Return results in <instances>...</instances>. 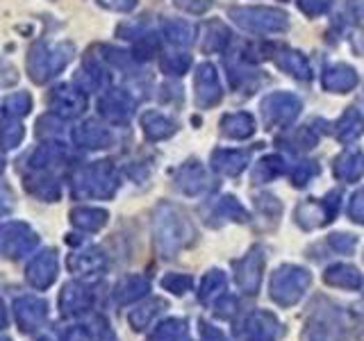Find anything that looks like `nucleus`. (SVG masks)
Here are the masks:
<instances>
[{"mask_svg": "<svg viewBox=\"0 0 364 341\" xmlns=\"http://www.w3.org/2000/svg\"><path fill=\"white\" fill-rule=\"evenodd\" d=\"M75 48L73 43L62 41V43H46L37 41L28 53V73L32 77V82L43 85L53 80L55 75H60L68 62L73 60Z\"/></svg>", "mask_w": 364, "mask_h": 341, "instance_id": "obj_1", "label": "nucleus"}, {"mask_svg": "<svg viewBox=\"0 0 364 341\" xmlns=\"http://www.w3.org/2000/svg\"><path fill=\"white\" fill-rule=\"evenodd\" d=\"M228 16L250 34H282L289 30V16L276 7H230Z\"/></svg>", "mask_w": 364, "mask_h": 341, "instance_id": "obj_2", "label": "nucleus"}, {"mask_svg": "<svg viewBox=\"0 0 364 341\" xmlns=\"http://www.w3.org/2000/svg\"><path fill=\"white\" fill-rule=\"evenodd\" d=\"M310 282H312L310 271L294 264H284L271 276V284H269L271 298L282 307H291L303 298Z\"/></svg>", "mask_w": 364, "mask_h": 341, "instance_id": "obj_3", "label": "nucleus"}, {"mask_svg": "<svg viewBox=\"0 0 364 341\" xmlns=\"http://www.w3.org/2000/svg\"><path fill=\"white\" fill-rule=\"evenodd\" d=\"M262 119L264 125L271 130H287L289 125L301 117L303 112V100L289 94V91H273L264 100H262Z\"/></svg>", "mask_w": 364, "mask_h": 341, "instance_id": "obj_4", "label": "nucleus"}, {"mask_svg": "<svg viewBox=\"0 0 364 341\" xmlns=\"http://www.w3.org/2000/svg\"><path fill=\"white\" fill-rule=\"evenodd\" d=\"M193 100L198 109H212L223 100V87L216 66L210 62H203L196 66L193 73Z\"/></svg>", "mask_w": 364, "mask_h": 341, "instance_id": "obj_5", "label": "nucleus"}, {"mask_svg": "<svg viewBox=\"0 0 364 341\" xmlns=\"http://www.w3.org/2000/svg\"><path fill=\"white\" fill-rule=\"evenodd\" d=\"M136 107V100L125 89H109L98 100L100 117L112 125H128Z\"/></svg>", "mask_w": 364, "mask_h": 341, "instance_id": "obj_6", "label": "nucleus"}, {"mask_svg": "<svg viewBox=\"0 0 364 341\" xmlns=\"http://www.w3.org/2000/svg\"><path fill=\"white\" fill-rule=\"evenodd\" d=\"M48 107L60 119L68 121V119L80 117V114L87 109V96H85V91L77 89V87L60 85V87L50 89V94H48Z\"/></svg>", "mask_w": 364, "mask_h": 341, "instance_id": "obj_7", "label": "nucleus"}, {"mask_svg": "<svg viewBox=\"0 0 364 341\" xmlns=\"http://www.w3.org/2000/svg\"><path fill=\"white\" fill-rule=\"evenodd\" d=\"M225 68H228V82L239 94L250 96L262 85V73L250 66L246 60H242L239 53H235V57H230V60H225Z\"/></svg>", "mask_w": 364, "mask_h": 341, "instance_id": "obj_8", "label": "nucleus"}, {"mask_svg": "<svg viewBox=\"0 0 364 341\" xmlns=\"http://www.w3.org/2000/svg\"><path fill=\"white\" fill-rule=\"evenodd\" d=\"M264 261H267L264 248L253 246V248H250V253L237 264V280L246 291L255 293L259 289L262 273H264Z\"/></svg>", "mask_w": 364, "mask_h": 341, "instance_id": "obj_9", "label": "nucleus"}, {"mask_svg": "<svg viewBox=\"0 0 364 341\" xmlns=\"http://www.w3.org/2000/svg\"><path fill=\"white\" fill-rule=\"evenodd\" d=\"M360 75L348 64H330L321 73V87L330 94H348L358 87Z\"/></svg>", "mask_w": 364, "mask_h": 341, "instance_id": "obj_10", "label": "nucleus"}, {"mask_svg": "<svg viewBox=\"0 0 364 341\" xmlns=\"http://www.w3.org/2000/svg\"><path fill=\"white\" fill-rule=\"evenodd\" d=\"M341 321L337 312H316L305 325L303 341H337Z\"/></svg>", "mask_w": 364, "mask_h": 341, "instance_id": "obj_11", "label": "nucleus"}, {"mask_svg": "<svg viewBox=\"0 0 364 341\" xmlns=\"http://www.w3.org/2000/svg\"><path fill=\"white\" fill-rule=\"evenodd\" d=\"M276 66L282 73L291 75L294 80H301V82H310L312 80V66L307 62V57L294 48H276L271 57Z\"/></svg>", "mask_w": 364, "mask_h": 341, "instance_id": "obj_12", "label": "nucleus"}, {"mask_svg": "<svg viewBox=\"0 0 364 341\" xmlns=\"http://www.w3.org/2000/svg\"><path fill=\"white\" fill-rule=\"evenodd\" d=\"M333 173L341 182H358L364 178V153L358 148H348L335 157Z\"/></svg>", "mask_w": 364, "mask_h": 341, "instance_id": "obj_13", "label": "nucleus"}, {"mask_svg": "<svg viewBox=\"0 0 364 341\" xmlns=\"http://www.w3.org/2000/svg\"><path fill=\"white\" fill-rule=\"evenodd\" d=\"M221 134L225 139H235V141H246L255 134V119L253 114L248 112H235V114H225L219 123Z\"/></svg>", "mask_w": 364, "mask_h": 341, "instance_id": "obj_14", "label": "nucleus"}, {"mask_svg": "<svg viewBox=\"0 0 364 341\" xmlns=\"http://www.w3.org/2000/svg\"><path fill=\"white\" fill-rule=\"evenodd\" d=\"M230 43H232V32H230V28H228L223 21L212 18V21L205 23L203 41H200V48H203L205 55L225 53Z\"/></svg>", "mask_w": 364, "mask_h": 341, "instance_id": "obj_15", "label": "nucleus"}, {"mask_svg": "<svg viewBox=\"0 0 364 341\" xmlns=\"http://www.w3.org/2000/svg\"><path fill=\"white\" fill-rule=\"evenodd\" d=\"M335 219L330 216L328 207L323 198L321 200H305L301 202L299 207H296V223H299L301 227H305V230H314V227H321V225H328L333 223Z\"/></svg>", "mask_w": 364, "mask_h": 341, "instance_id": "obj_16", "label": "nucleus"}, {"mask_svg": "<svg viewBox=\"0 0 364 341\" xmlns=\"http://www.w3.org/2000/svg\"><path fill=\"white\" fill-rule=\"evenodd\" d=\"M248 162H250L248 151H225V148H219V151L212 153V166L221 175L235 178L248 166Z\"/></svg>", "mask_w": 364, "mask_h": 341, "instance_id": "obj_17", "label": "nucleus"}, {"mask_svg": "<svg viewBox=\"0 0 364 341\" xmlns=\"http://www.w3.org/2000/svg\"><path fill=\"white\" fill-rule=\"evenodd\" d=\"M141 128H144L146 139L164 141L178 132V123L159 112H146V114H141Z\"/></svg>", "mask_w": 364, "mask_h": 341, "instance_id": "obj_18", "label": "nucleus"}, {"mask_svg": "<svg viewBox=\"0 0 364 341\" xmlns=\"http://www.w3.org/2000/svg\"><path fill=\"white\" fill-rule=\"evenodd\" d=\"M73 141L82 148H107L112 144V134L96 121H85L73 130Z\"/></svg>", "mask_w": 364, "mask_h": 341, "instance_id": "obj_19", "label": "nucleus"}, {"mask_svg": "<svg viewBox=\"0 0 364 341\" xmlns=\"http://www.w3.org/2000/svg\"><path fill=\"white\" fill-rule=\"evenodd\" d=\"M364 134V117L358 107H348L335 123V136L341 144H353Z\"/></svg>", "mask_w": 364, "mask_h": 341, "instance_id": "obj_20", "label": "nucleus"}, {"mask_svg": "<svg viewBox=\"0 0 364 341\" xmlns=\"http://www.w3.org/2000/svg\"><path fill=\"white\" fill-rule=\"evenodd\" d=\"M107 85H109V75L98 62L87 60L82 66H80V71L75 73V87L82 89L85 94H89V91H100Z\"/></svg>", "mask_w": 364, "mask_h": 341, "instance_id": "obj_21", "label": "nucleus"}, {"mask_svg": "<svg viewBox=\"0 0 364 341\" xmlns=\"http://www.w3.org/2000/svg\"><path fill=\"white\" fill-rule=\"evenodd\" d=\"M323 280H326V284H330V287H339V289H360L364 284L362 273L350 264L330 266L323 273Z\"/></svg>", "mask_w": 364, "mask_h": 341, "instance_id": "obj_22", "label": "nucleus"}, {"mask_svg": "<svg viewBox=\"0 0 364 341\" xmlns=\"http://www.w3.org/2000/svg\"><path fill=\"white\" fill-rule=\"evenodd\" d=\"M318 141V132L310 125H303V128H296L291 132H287L284 136H278V144L282 148H287L291 153H307L312 151Z\"/></svg>", "mask_w": 364, "mask_h": 341, "instance_id": "obj_23", "label": "nucleus"}, {"mask_svg": "<svg viewBox=\"0 0 364 341\" xmlns=\"http://www.w3.org/2000/svg\"><path fill=\"white\" fill-rule=\"evenodd\" d=\"M178 187L185 193H198L208 187V173L196 159H191L178 170Z\"/></svg>", "mask_w": 364, "mask_h": 341, "instance_id": "obj_24", "label": "nucleus"}, {"mask_svg": "<svg viewBox=\"0 0 364 341\" xmlns=\"http://www.w3.org/2000/svg\"><path fill=\"white\" fill-rule=\"evenodd\" d=\"M280 323L271 312H255L250 318V341H276Z\"/></svg>", "mask_w": 364, "mask_h": 341, "instance_id": "obj_25", "label": "nucleus"}, {"mask_svg": "<svg viewBox=\"0 0 364 341\" xmlns=\"http://www.w3.org/2000/svg\"><path fill=\"white\" fill-rule=\"evenodd\" d=\"M162 32H164V37H166L168 43L180 45V48H187V45H191L193 37H196V28H193L191 23H187V21H182V18L164 21Z\"/></svg>", "mask_w": 364, "mask_h": 341, "instance_id": "obj_26", "label": "nucleus"}, {"mask_svg": "<svg viewBox=\"0 0 364 341\" xmlns=\"http://www.w3.org/2000/svg\"><path fill=\"white\" fill-rule=\"evenodd\" d=\"M284 170H287V162H284L282 155H267L262 157L259 162L253 168V182L255 185H264V182H271L280 178Z\"/></svg>", "mask_w": 364, "mask_h": 341, "instance_id": "obj_27", "label": "nucleus"}, {"mask_svg": "<svg viewBox=\"0 0 364 341\" xmlns=\"http://www.w3.org/2000/svg\"><path fill=\"white\" fill-rule=\"evenodd\" d=\"M255 210L259 214V219H264L271 223V227L278 223L280 214H282V202L273 196V193H259L255 198Z\"/></svg>", "mask_w": 364, "mask_h": 341, "instance_id": "obj_28", "label": "nucleus"}, {"mask_svg": "<svg viewBox=\"0 0 364 341\" xmlns=\"http://www.w3.org/2000/svg\"><path fill=\"white\" fill-rule=\"evenodd\" d=\"M159 68H162V73H166L171 77H180L191 68V55H187V53L164 55L162 60H159Z\"/></svg>", "mask_w": 364, "mask_h": 341, "instance_id": "obj_29", "label": "nucleus"}, {"mask_svg": "<svg viewBox=\"0 0 364 341\" xmlns=\"http://www.w3.org/2000/svg\"><path fill=\"white\" fill-rule=\"evenodd\" d=\"M23 134H26V130H23V123L18 119L0 121V144H3V148H7V151L16 148L23 141Z\"/></svg>", "mask_w": 364, "mask_h": 341, "instance_id": "obj_30", "label": "nucleus"}, {"mask_svg": "<svg viewBox=\"0 0 364 341\" xmlns=\"http://www.w3.org/2000/svg\"><path fill=\"white\" fill-rule=\"evenodd\" d=\"M30 109H32V98H30V94H26V91H21V94H11L3 102V112L9 119L26 117V114H30Z\"/></svg>", "mask_w": 364, "mask_h": 341, "instance_id": "obj_31", "label": "nucleus"}, {"mask_svg": "<svg viewBox=\"0 0 364 341\" xmlns=\"http://www.w3.org/2000/svg\"><path fill=\"white\" fill-rule=\"evenodd\" d=\"M318 173H321V166L314 159H303L294 168H291V185L294 187H305L310 185V180H314Z\"/></svg>", "mask_w": 364, "mask_h": 341, "instance_id": "obj_32", "label": "nucleus"}, {"mask_svg": "<svg viewBox=\"0 0 364 341\" xmlns=\"http://www.w3.org/2000/svg\"><path fill=\"white\" fill-rule=\"evenodd\" d=\"M102 53V60H105L107 64H112L114 68H119V71H132L134 68V57L130 53H125V50H119V48H109V45H102L100 48Z\"/></svg>", "mask_w": 364, "mask_h": 341, "instance_id": "obj_33", "label": "nucleus"}, {"mask_svg": "<svg viewBox=\"0 0 364 341\" xmlns=\"http://www.w3.org/2000/svg\"><path fill=\"white\" fill-rule=\"evenodd\" d=\"M219 214L223 216V219H230L237 223L248 221V212L242 207V202H239L235 196H225L219 200Z\"/></svg>", "mask_w": 364, "mask_h": 341, "instance_id": "obj_34", "label": "nucleus"}, {"mask_svg": "<svg viewBox=\"0 0 364 341\" xmlns=\"http://www.w3.org/2000/svg\"><path fill=\"white\" fill-rule=\"evenodd\" d=\"M296 5L307 18H318L333 9L335 0H296Z\"/></svg>", "mask_w": 364, "mask_h": 341, "instance_id": "obj_35", "label": "nucleus"}, {"mask_svg": "<svg viewBox=\"0 0 364 341\" xmlns=\"http://www.w3.org/2000/svg\"><path fill=\"white\" fill-rule=\"evenodd\" d=\"M328 244L333 250H337V253L350 255L353 250H355V246H358V237H353L348 232H335V234L328 237Z\"/></svg>", "mask_w": 364, "mask_h": 341, "instance_id": "obj_36", "label": "nucleus"}, {"mask_svg": "<svg viewBox=\"0 0 364 341\" xmlns=\"http://www.w3.org/2000/svg\"><path fill=\"white\" fill-rule=\"evenodd\" d=\"M37 128L39 134H60L64 128V119H60L57 114H46V117L37 121Z\"/></svg>", "mask_w": 364, "mask_h": 341, "instance_id": "obj_37", "label": "nucleus"}, {"mask_svg": "<svg viewBox=\"0 0 364 341\" xmlns=\"http://www.w3.org/2000/svg\"><path fill=\"white\" fill-rule=\"evenodd\" d=\"M348 216L353 223L364 225V187L353 193V198L348 202Z\"/></svg>", "mask_w": 364, "mask_h": 341, "instance_id": "obj_38", "label": "nucleus"}, {"mask_svg": "<svg viewBox=\"0 0 364 341\" xmlns=\"http://www.w3.org/2000/svg\"><path fill=\"white\" fill-rule=\"evenodd\" d=\"M18 68L5 57H0V87H14L18 82Z\"/></svg>", "mask_w": 364, "mask_h": 341, "instance_id": "obj_39", "label": "nucleus"}, {"mask_svg": "<svg viewBox=\"0 0 364 341\" xmlns=\"http://www.w3.org/2000/svg\"><path fill=\"white\" fill-rule=\"evenodd\" d=\"M176 5L182 11H187V14L200 16V14H205V11L212 7V0H176Z\"/></svg>", "mask_w": 364, "mask_h": 341, "instance_id": "obj_40", "label": "nucleus"}, {"mask_svg": "<svg viewBox=\"0 0 364 341\" xmlns=\"http://www.w3.org/2000/svg\"><path fill=\"white\" fill-rule=\"evenodd\" d=\"M96 3L109 11H132L136 7V0H96Z\"/></svg>", "mask_w": 364, "mask_h": 341, "instance_id": "obj_41", "label": "nucleus"}, {"mask_svg": "<svg viewBox=\"0 0 364 341\" xmlns=\"http://www.w3.org/2000/svg\"><path fill=\"white\" fill-rule=\"evenodd\" d=\"M346 14L353 21L364 23V0H348V3H346Z\"/></svg>", "mask_w": 364, "mask_h": 341, "instance_id": "obj_42", "label": "nucleus"}, {"mask_svg": "<svg viewBox=\"0 0 364 341\" xmlns=\"http://www.w3.org/2000/svg\"><path fill=\"white\" fill-rule=\"evenodd\" d=\"M353 50H355L358 55H364V30L353 37Z\"/></svg>", "mask_w": 364, "mask_h": 341, "instance_id": "obj_43", "label": "nucleus"}]
</instances>
